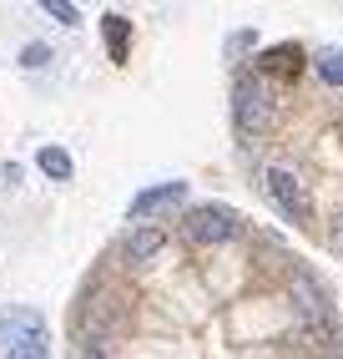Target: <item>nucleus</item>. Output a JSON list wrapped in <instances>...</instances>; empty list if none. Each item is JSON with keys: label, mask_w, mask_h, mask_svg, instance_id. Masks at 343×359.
<instances>
[{"label": "nucleus", "mask_w": 343, "mask_h": 359, "mask_svg": "<svg viewBox=\"0 0 343 359\" xmlns=\"http://www.w3.org/2000/svg\"><path fill=\"white\" fill-rule=\"evenodd\" d=\"M232 122L242 137H262L273 127V91H267L258 76H237L232 86Z\"/></svg>", "instance_id": "1"}, {"label": "nucleus", "mask_w": 343, "mask_h": 359, "mask_svg": "<svg viewBox=\"0 0 343 359\" xmlns=\"http://www.w3.org/2000/svg\"><path fill=\"white\" fill-rule=\"evenodd\" d=\"M187 238H192V243H232V238L242 233V223H237V212L232 208H223V203H202V208H192L187 212Z\"/></svg>", "instance_id": "2"}, {"label": "nucleus", "mask_w": 343, "mask_h": 359, "mask_svg": "<svg viewBox=\"0 0 343 359\" xmlns=\"http://www.w3.org/2000/svg\"><path fill=\"white\" fill-rule=\"evenodd\" d=\"M20 344H46V314L26 304H10L0 309V349H20Z\"/></svg>", "instance_id": "3"}, {"label": "nucleus", "mask_w": 343, "mask_h": 359, "mask_svg": "<svg viewBox=\"0 0 343 359\" xmlns=\"http://www.w3.org/2000/svg\"><path fill=\"white\" fill-rule=\"evenodd\" d=\"M262 187H267V198H273V208L283 212L288 223H308V198H303L298 172H288V167H267Z\"/></svg>", "instance_id": "4"}, {"label": "nucleus", "mask_w": 343, "mask_h": 359, "mask_svg": "<svg viewBox=\"0 0 343 359\" xmlns=\"http://www.w3.org/2000/svg\"><path fill=\"white\" fill-rule=\"evenodd\" d=\"M288 294H293V309H298L303 324H318V334L333 329V309H328L323 283H318V278H308V273L298 269V273H293V283H288Z\"/></svg>", "instance_id": "5"}, {"label": "nucleus", "mask_w": 343, "mask_h": 359, "mask_svg": "<svg viewBox=\"0 0 343 359\" xmlns=\"http://www.w3.org/2000/svg\"><path fill=\"white\" fill-rule=\"evenodd\" d=\"M182 203H187V182H157L132 198V218H141V228H146V218H162V212L182 208Z\"/></svg>", "instance_id": "6"}, {"label": "nucleus", "mask_w": 343, "mask_h": 359, "mask_svg": "<svg viewBox=\"0 0 343 359\" xmlns=\"http://www.w3.org/2000/svg\"><path fill=\"white\" fill-rule=\"evenodd\" d=\"M162 243H167L162 228H132V238H127V258H132V263H152V258L162 253Z\"/></svg>", "instance_id": "7"}, {"label": "nucleus", "mask_w": 343, "mask_h": 359, "mask_svg": "<svg viewBox=\"0 0 343 359\" xmlns=\"http://www.w3.org/2000/svg\"><path fill=\"white\" fill-rule=\"evenodd\" d=\"M102 36H106V51H111V61H127V51H132V20L111 11V15L102 20Z\"/></svg>", "instance_id": "8"}, {"label": "nucleus", "mask_w": 343, "mask_h": 359, "mask_svg": "<svg viewBox=\"0 0 343 359\" xmlns=\"http://www.w3.org/2000/svg\"><path fill=\"white\" fill-rule=\"evenodd\" d=\"M36 167H41L51 182H71V172H76V162H71L66 147H41V152H36Z\"/></svg>", "instance_id": "9"}, {"label": "nucleus", "mask_w": 343, "mask_h": 359, "mask_svg": "<svg viewBox=\"0 0 343 359\" xmlns=\"http://www.w3.org/2000/svg\"><path fill=\"white\" fill-rule=\"evenodd\" d=\"M313 66H318V81L323 86L343 91V46H323V51L313 56Z\"/></svg>", "instance_id": "10"}, {"label": "nucleus", "mask_w": 343, "mask_h": 359, "mask_svg": "<svg viewBox=\"0 0 343 359\" xmlns=\"http://www.w3.org/2000/svg\"><path fill=\"white\" fill-rule=\"evenodd\" d=\"M46 61H51V46H46V41H31L26 51H20V66H26V71H41Z\"/></svg>", "instance_id": "11"}, {"label": "nucleus", "mask_w": 343, "mask_h": 359, "mask_svg": "<svg viewBox=\"0 0 343 359\" xmlns=\"http://www.w3.org/2000/svg\"><path fill=\"white\" fill-rule=\"evenodd\" d=\"M41 11H46V15H56L61 26H81V11H76V6H66V0H46Z\"/></svg>", "instance_id": "12"}, {"label": "nucleus", "mask_w": 343, "mask_h": 359, "mask_svg": "<svg viewBox=\"0 0 343 359\" xmlns=\"http://www.w3.org/2000/svg\"><path fill=\"white\" fill-rule=\"evenodd\" d=\"M6 359H51V349H46V344H20V349H10Z\"/></svg>", "instance_id": "13"}, {"label": "nucleus", "mask_w": 343, "mask_h": 359, "mask_svg": "<svg viewBox=\"0 0 343 359\" xmlns=\"http://www.w3.org/2000/svg\"><path fill=\"white\" fill-rule=\"evenodd\" d=\"M328 248H333V258H343V212L328 223Z\"/></svg>", "instance_id": "14"}, {"label": "nucleus", "mask_w": 343, "mask_h": 359, "mask_svg": "<svg viewBox=\"0 0 343 359\" xmlns=\"http://www.w3.org/2000/svg\"><path fill=\"white\" fill-rule=\"evenodd\" d=\"M15 182H20V167H15V162H0V193L15 187Z\"/></svg>", "instance_id": "15"}]
</instances>
